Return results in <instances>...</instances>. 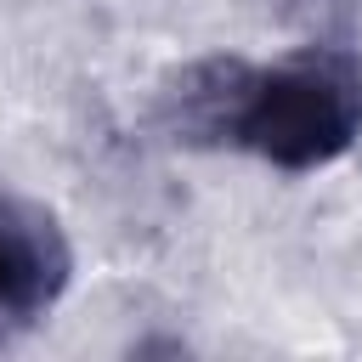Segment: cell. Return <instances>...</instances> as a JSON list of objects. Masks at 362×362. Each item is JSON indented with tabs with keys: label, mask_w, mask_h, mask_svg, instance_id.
Masks as SVG:
<instances>
[{
	"label": "cell",
	"mask_w": 362,
	"mask_h": 362,
	"mask_svg": "<svg viewBox=\"0 0 362 362\" xmlns=\"http://www.w3.org/2000/svg\"><path fill=\"white\" fill-rule=\"evenodd\" d=\"M164 124L187 147H232L288 175L322 170L362 136V57L334 40L277 62L204 57L164 90Z\"/></svg>",
	"instance_id": "1"
},
{
	"label": "cell",
	"mask_w": 362,
	"mask_h": 362,
	"mask_svg": "<svg viewBox=\"0 0 362 362\" xmlns=\"http://www.w3.org/2000/svg\"><path fill=\"white\" fill-rule=\"evenodd\" d=\"M74 277L62 221L17 192H0V328L40 322Z\"/></svg>",
	"instance_id": "2"
},
{
	"label": "cell",
	"mask_w": 362,
	"mask_h": 362,
	"mask_svg": "<svg viewBox=\"0 0 362 362\" xmlns=\"http://www.w3.org/2000/svg\"><path fill=\"white\" fill-rule=\"evenodd\" d=\"M288 11H305V17H322V11H334V0H283Z\"/></svg>",
	"instance_id": "3"
}]
</instances>
